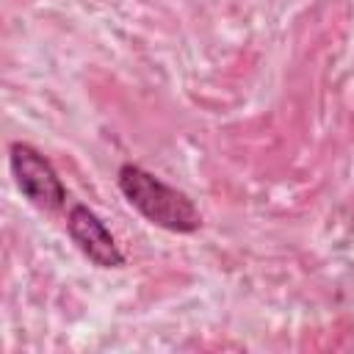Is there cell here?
Listing matches in <instances>:
<instances>
[{
	"mask_svg": "<svg viewBox=\"0 0 354 354\" xmlns=\"http://www.w3.org/2000/svg\"><path fill=\"white\" fill-rule=\"evenodd\" d=\"M116 183L127 205L138 210L149 224L163 227L169 232H180V235L196 232L202 227V213L196 210L191 196L163 183L152 171L136 163H124L116 174Z\"/></svg>",
	"mask_w": 354,
	"mask_h": 354,
	"instance_id": "6da1fadb",
	"label": "cell"
},
{
	"mask_svg": "<svg viewBox=\"0 0 354 354\" xmlns=\"http://www.w3.org/2000/svg\"><path fill=\"white\" fill-rule=\"evenodd\" d=\"M66 232L72 243L97 266V268H122L124 252L119 249L108 224L86 205H72L66 213Z\"/></svg>",
	"mask_w": 354,
	"mask_h": 354,
	"instance_id": "3957f363",
	"label": "cell"
},
{
	"mask_svg": "<svg viewBox=\"0 0 354 354\" xmlns=\"http://www.w3.org/2000/svg\"><path fill=\"white\" fill-rule=\"evenodd\" d=\"M8 166L19 194L39 210H58L66 202V188L55 171V166L30 144L14 141L8 149Z\"/></svg>",
	"mask_w": 354,
	"mask_h": 354,
	"instance_id": "7a4b0ae2",
	"label": "cell"
}]
</instances>
